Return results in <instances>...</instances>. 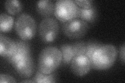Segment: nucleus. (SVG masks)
<instances>
[{
    "label": "nucleus",
    "mask_w": 125,
    "mask_h": 83,
    "mask_svg": "<svg viewBox=\"0 0 125 83\" xmlns=\"http://www.w3.org/2000/svg\"><path fill=\"white\" fill-rule=\"evenodd\" d=\"M117 56L115 47L111 44L102 45L92 57L91 68L97 70H106L113 65Z\"/></svg>",
    "instance_id": "1"
},
{
    "label": "nucleus",
    "mask_w": 125,
    "mask_h": 83,
    "mask_svg": "<svg viewBox=\"0 0 125 83\" xmlns=\"http://www.w3.org/2000/svg\"><path fill=\"white\" fill-rule=\"evenodd\" d=\"M62 62L60 49L54 46H48L43 49L39 55V70L45 74L54 72Z\"/></svg>",
    "instance_id": "2"
},
{
    "label": "nucleus",
    "mask_w": 125,
    "mask_h": 83,
    "mask_svg": "<svg viewBox=\"0 0 125 83\" xmlns=\"http://www.w3.org/2000/svg\"><path fill=\"white\" fill-rule=\"evenodd\" d=\"M15 29L22 40H30L36 33V21L30 15L26 13L21 14L15 21Z\"/></svg>",
    "instance_id": "3"
},
{
    "label": "nucleus",
    "mask_w": 125,
    "mask_h": 83,
    "mask_svg": "<svg viewBox=\"0 0 125 83\" xmlns=\"http://www.w3.org/2000/svg\"><path fill=\"white\" fill-rule=\"evenodd\" d=\"M80 8L72 0H58L55 4L54 15L61 22L79 18Z\"/></svg>",
    "instance_id": "4"
},
{
    "label": "nucleus",
    "mask_w": 125,
    "mask_h": 83,
    "mask_svg": "<svg viewBox=\"0 0 125 83\" xmlns=\"http://www.w3.org/2000/svg\"><path fill=\"white\" fill-rule=\"evenodd\" d=\"M59 24L52 17L45 18L39 26V34L42 41L46 43H52L55 40L59 33Z\"/></svg>",
    "instance_id": "5"
},
{
    "label": "nucleus",
    "mask_w": 125,
    "mask_h": 83,
    "mask_svg": "<svg viewBox=\"0 0 125 83\" xmlns=\"http://www.w3.org/2000/svg\"><path fill=\"white\" fill-rule=\"evenodd\" d=\"M89 29L87 22L79 18L70 20L64 22L62 25V30L67 37L77 39L84 37Z\"/></svg>",
    "instance_id": "6"
},
{
    "label": "nucleus",
    "mask_w": 125,
    "mask_h": 83,
    "mask_svg": "<svg viewBox=\"0 0 125 83\" xmlns=\"http://www.w3.org/2000/svg\"><path fill=\"white\" fill-rule=\"evenodd\" d=\"M70 63L72 72L78 76L85 75L91 68L90 59L85 55L75 56Z\"/></svg>",
    "instance_id": "7"
},
{
    "label": "nucleus",
    "mask_w": 125,
    "mask_h": 83,
    "mask_svg": "<svg viewBox=\"0 0 125 83\" xmlns=\"http://www.w3.org/2000/svg\"><path fill=\"white\" fill-rule=\"evenodd\" d=\"M16 49L12 56L7 58V59L10 64L14 66L22 59L31 56V49L29 44L26 41L17 40Z\"/></svg>",
    "instance_id": "8"
},
{
    "label": "nucleus",
    "mask_w": 125,
    "mask_h": 83,
    "mask_svg": "<svg viewBox=\"0 0 125 83\" xmlns=\"http://www.w3.org/2000/svg\"><path fill=\"white\" fill-rule=\"evenodd\" d=\"M14 67L18 75L24 78L30 77L34 70V62L31 56L18 62Z\"/></svg>",
    "instance_id": "9"
},
{
    "label": "nucleus",
    "mask_w": 125,
    "mask_h": 83,
    "mask_svg": "<svg viewBox=\"0 0 125 83\" xmlns=\"http://www.w3.org/2000/svg\"><path fill=\"white\" fill-rule=\"evenodd\" d=\"M16 43L9 37L0 35V55L3 57L9 58L14 54Z\"/></svg>",
    "instance_id": "10"
},
{
    "label": "nucleus",
    "mask_w": 125,
    "mask_h": 83,
    "mask_svg": "<svg viewBox=\"0 0 125 83\" xmlns=\"http://www.w3.org/2000/svg\"><path fill=\"white\" fill-rule=\"evenodd\" d=\"M37 12L45 18L50 17L55 12V4L52 1L44 0L39 1L36 3Z\"/></svg>",
    "instance_id": "11"
},
{
    "label": "nucleus",
    "mask_w": 125,
    "mask_h": 83,
    "mask_svg": "<svg viewBox=\"0 0 125 83\" xmlns=\"http://www.w3.org/2000/svg\"><path fill=\"white\" fill-rule=\"evenodd\" d=\"M98 17V12L96 8L93 5L89 9H80L79 19L90 23L95 22Z\"/></svg>",
    "instance_id": "12"
},
{
    "label": "nucleus",
    "mask_w": 125,
    "mask_h": 83,
    "mask_svg": "<svg viewBox=\"0 0 125 83\" xmlns=\"http://www.w3.org/2000/svg\"><path fill=\"white\" fill-rule=\"evenodd\" d=\"M14 24V18L8 14L2 13L0 16V30L6 32L10 31Z\"/></svg>",
    "instance_id": "13"
},
{
    "label": "nucleus",
    "mask_w": 125,
    "mask_h": 83,
    "mask_svg": "<svg viewBox=\"0 0 125 83\" xmlns=\"http://www.w3.org/2000/svg\"><path fill=\"white\" fill-rule=\"evenodd\" d=\"M60 50L62 54V61L63 64H69L74 57L72 45L69 44L62 45L61 46Z\"/></svg>",
    "instance_id": "14"
},
{
    "label": "nucleus",
    "mask_w": 125,
    "mask_h": 83,
    "mask_svg": "<svg viewBox=\"0 0 125 83\" xmlns=\"http://www.w3.org/2000/svg\"><path fill=\"white\" fill-rule=\"evenodd\" d=\"M5 7L10 14L15 15L21 11L22 5L20 1L17 0H7L5 3Z\"/></svg>",
    "instance_id": "15"
},
{
    "label": "nucleus",
    "mask_w": 125,
    "mask_h": 83,
    "mask_svg": "<svg viewBox=\"0 0 125 83\" xmlns=\"http://www.w3.org/2000/svg\"><path fill=\"white\" fill-rule=\"evenodd\" d=\"M33 80L34 83H55L56 82V76L54 73L45 74L38 70Z\"/></svg>",
    "instance_id": "16"
},
{
    "label": "nucleus",
    "mask_w": 125,
    "mask_h": 83,
    "mask_svg": "<svg viewBox=\"0 0 125 83\" xmlns=\"http://www.w3.org/2000/svg\"><path fill=\"white\" fill-rule=\"evenodd\" d=\"M102 44L95 41H90L86 43V51L85 55L87 56L90 60L95 51L101 47Z\"/></svg>",
    "instance_id": "17"
},
{
    "label": "nucleus",
    "mask_w": 125,
    "mask_h": 83,
    "mask_svg": "<svg viewBox=\"0 0 125 83\" xmlns=\"http://www.w3.org/2000/svg\"><path fill=\"white\" fill-rule=\"evenodd\" d=\"M74 57L85 55L86 43L83 41L77 42L72 45Z\"/></svg>",
    "instance_id": "18"
},
{
    "label": "nucleus",
    "mask_w": 125,
    "mask_h": 83,
    "mask_svg": "<svg viewBox=\"0 0 125 83\" xmlns=\"http://www.w3.org/2000/svg\"><path fill=\"white\" fill-rule=\"evenodd\" d=\"M74 2L81 9H89L93 6V1L91 0H75Z\"/></svg>",
    "instance_id": "19"
},
{
    "label": "nucleus",
    "mask_w": 125,
    "mask_h": 83,
    "mask_svg": "<svg viewBox=\"0 0 125 83\" xmlns=\"http://www.w3.org/2000/svg\"><path fill=\"white\" fill-rule=\"evenodd\" d=\"M0 83H16V81L13 76L10 75L1 74V75H0Z\"/></svg>",
    "instance_id": "20"
},
{
    "label": "nucleus",
    "mask_w": 125,
    "mask_h": 83,
    "mask_svg": "<svg viewBox=\"0 0 125 83\" xmlns=\"http://www.w3.org/2000/svg\"><path fill=\"white\" fill-rule=\"evenodd\" d=\"M125 46L124 44L123 45H122L120 47L119 49V57L120 58L121 61L124 64L125 58Z\"/></svg>",
    "instance_id": "21"
},
{
    "label": "nucleus",
    "mask_w": 125,
    "mask_h": 83,
    "mask_svg": "<svg viewBox=\"0 0 125 83\" xmlns=\"http://www.w3.org/2000/svg\"><path fill=\"white\" fill-rule=\"evenodd\" d=\"M21 83H34L33 80H25L21 82Z\"/></svg>",
    "instance_id": "22"
}]
</instances>
